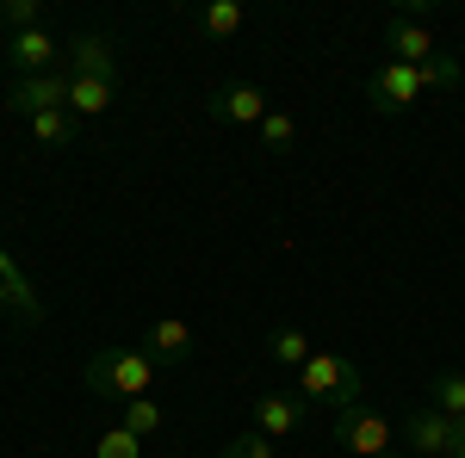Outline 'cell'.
Listing matches in <instances>:
<instances>
[{
	"label": "cell",
	"mask_w": 465,
	"mask_h": 458,
	"mask_svg": "<svg viewBox=\"0 0 465 458\" xmlns=\"http://www.w3.org/2000/svg\"><path fill=\"white\" fill-rule=\"evenodd\" d=\"M155 378H162V365H155L143 347H100L87 365H81V385L94 390V396H112V403L149 396Z\"/></svg>",
	"instance_id": "1"
},
{
	"label": "cell",
	"mask_w": 465,
	"mask_h": 458,
	"mask_svg": "<svg viewBox=\"0 0 465 458\" xmlns=\"http://www.w3.org/2000/svg\"><path fill=\"white\" fill-rule=\"evenodd\" d=\"M298 396L304 403H322L329 415H341V409L366 403V378H360V365L348 353H311L298 365Z\"/></svg>",
	"instance_id": "2"
},
{
	"label": "cell",
	"mask_w": 465,
	"mask_h": 458,
	"mask_svg": "<svg viewBox=\"0 0 465 458\" xmlns=\"http://www.w3.org/2000/svg\"><path fill=\"white\" fill-rule=\"evenodd\" d=\"M329 440H335L348 458H397V427H391V415H379V409H366V403L341 409V415L329 422Z\"/></svg>",
	"instance_id": "3"
},
{
	"label": "cell",
	"mask_w": 465,
	"mask_h": 458,
	"mask_svg": "<svg viewBox=\"0 0 465 458\" xmlns=\"http://www.w3.org/2000/svg\"><path fill=\"white\" fill-rule=\"evenodd\" d=\"M56 106H69V69L25 74V81H13V87H6V112H13V118H25V124H32L37 112H56Z\"/></svg>",
	"instance_id": "4"
},
{
	"label": "cell",
	"mask_w": 465,
	"mask_h": 458,
	"mask_svg": "<svg viewBox=\"0 0 465 458\" xmlns=\"http://www.w3.org/2000/svg\"><path fill=\"white\" fill-rule=\"evenodd\" d=\"M304 427H311V403H304L298 390H267V396H254V434L292 440V434H304Z\"/></svg>",
	"instance_id": "5"
},
{
	"label": "cell",
	"mask_w": 465,
	"mask_h": 458,
	"mask_svg": "<svg viewBox=\"0 0 465 458\" xmlns=\"http://www.w3.org/2000/svg\"><path fill=\"white\" fill-rule=\"evenodd\" d=\"M385 50H391V63H410V69H422L434 50V32H429V19H416V13H403L397 6L391 13V25H385Z\"/></svg>",
	"instance_id": "6"
},
{
	"label": "cell",
	"mask_w": 465,
	"mask_h": 458,
	"mask_svg": "<svg viewBox=\"0 0 465 458\" xmlns=\"http://www.w3.org/2000/svg\"><path fill=\"white\" fill-rule=\"evenodd\" d=\"M416 100H422V69H410V63H385V69L372 74V112H379V118L410 112Z\"/></svg>",
	"instance_id": "7"
},
{
	"label": "cell",
	"mask_w": 465,
	"mask_h": 458,
	"mask_svg": "<svg viewBox=\"0 0 465 458\" xmlns=\"http://www.w3.org/2000/svg\"><path fill=\"white\" fill-rule=\"evenodd\" d=\"M56 56H63V44L44 32H13L6 37V69H13V81H25V74H50L56 69Z\"/></svg>",
	"instance_id": "8"
},
{
	"label": "cell",
	"mask_w": 465,
	"mask_h": 458,
	"mask_svg": "<svg viewBox=\"0 0 465 458\" xmlns=\"http://www.w3.org/2000/svg\"><path fill=\"white\" fill-rule=\"evenodd\" d=\"M137 347H143L149 359L162 365V372H168V365H186V359H193V322H180V317H155V322L143 328V341H137Z\"/></svg>",
	"instance_id": "9"
},
{
	"label": "cell",
	"mask_w": 465,
	"mask_h": 458,
	"mask_svg": "<svg viewBox=\"0 0 465 458\" xmlns=\"http://www.w3.org/2000/svg\"><path fill=\"white\" fill-rule=\"evenodd\" d=\"M403 446L416 458H447V446H453V422L434 409V403H422L410 422H403Z\"/></svg>",
	"instance_id": "10"
},
{
	"label": "cell",
	"mask_w": 465,
	"mask_h": 458,
	"mask_svg": "<svg viewBox=\"0 0 465 458\" xmlns=\"http://www.w3.org/2000/svg\"><path fill=\"white\" fill-rule=\"evenodd\" d=\"M267 93L254 87V81H236V87H223V93H212V118L217 124H261L267 118Z\"/></svg>",
	"instance_id": "11"
},
{
	"label": "cell",
	"mask_w": 465,
	"mask_h": 458,
	"mask_svg": "<svg viewBox=\"0 0 465 458\" xmlns=\"http://www.w3.org/2000/svg\"><path fill=\"white\" fill-rule=\"evenodd\" d=\"M69 74H94V81H118V50H112V37L87 32L69 44Z\"/></svg>",
	"instance_id": "12"
},
{
	"label": "cell",
	"mask_w": 465,
	"mask_h": 458,
	"mask_svg": "<svg viewBox=\"0 0 465 458\" xmlns=\"http://www.w3.org/2000/svg\"><path fill=\"white\" fill-rule=\"evenodd\" d=\"M118 427H131V434L149 446V440L168 434V409H162L155 396H131V403H118Z\"/></svg>",
	"instance_id": "13"
},
{
	"label": "cell",
	"mask_w": 465,
	"mask_h": 458,
	"mask_svg": "<svg viewBox=\"0 0 465 458\" xmlns=\"http://www.w3.org/2000/svg\"><path fill=\"white\" fill-rule=\"evenodd\" d=\"M118 100V81H94V74H69V112L74 118H100Z\"/></svg>",
	"instance_id": "14"
},
{
	"label": "cell",
	"mask_w": 465,
	"mask_h": 458,
	"mask_svg": "<svg viewBox=\"0 0 465 458\" xmlns=\"http://www.w3.org/2000/svg\"><path fill=\"white\" fill-rule=\"evenodd\" d=\"M311 353H317V341H311L304 328H280V335L267 341V359H273V365H286V372H298Z\"/></svg>",
	"instance_id": "15"
},
{
	"label": "cell",
	"mask_w": 465,
	"mask_h": 458,
	"mask_svg": "<svg viewBox=\"0 0 465 458\" xmlns=\"http://www.w3.org/2000/svg\"><path fill=\"white\" fill-rule=\"evenodd\" d=\"M74 124H81V118H74L69 106L37 112V118H32V137L44 142V149H69V142H74Z\"/></svg>",
	"instance_id": "16"
},
{
	"label": "cell",
	"mask_w": 465,
	"mask_h": 458,
	"mask_svg": "<svg viewBox=\"0 0 465 458\" xmlns=\"http://www.w3.org/2000/svg\"><path fill=\"white\" fill-rule=\"evenodd\" d=\"M199 32L205 37H236L242 32V0H212V6H199Z\"/></svg>",
	"instance_id": "17"
},
{
	"label": "cell",
	"mask_w": 465,
	"mask_h": 458,
	"mask_svg": "<svg viewBox=\"0 0 465 458\" xmlns=\"http://www.w3.org/2000/svg\"><path fill=\"white\" fill-rule=\"evenodd\" d=\"M429 403L447 415V422H460L465 415V372H440V378L429 385Z\"/></svg>",
	"instance_id": "18"
},
{
	"label": "cell",
	"mask_w": 465,
	"mask_h": 458,
	"mask_svg": "<svg viewBox=\"0 0 465 458\" xmlns=\"http://www.w3.org/2000/svg\"><path fill=\"white\" fill-rule=\"evenodd\" d=\"M254 131H261V142H267L273 155H292V149H298V118H292V112H267Z\"/></svg>",
	"instance_id": "19"
},
{
	"label": "cell",
	"mask_w": 465,
	"mask_h": 458,
	"mask_svg": "<svg viewBox=\"0 0 465 458\" xmlns=\"http://www.w3.org/2000/svg\"><path fill=\"white\" fill-rule=\"evenodd\" d=\"M0 25L6 32H37L44 25V0H0Z\"/></svg>",
	"instance_id": "20"
},
{
	"label": "cell",
	"mask_w": 465,
	"mask_h": 458,
	"mask_svg": "<svg viewBox=\"0 0 465 458\" xmlns=\"http://www.w3.org/2000/svg\"><path fill=\"white\" fill-rule=\"evenodd\" d=\"M94 458H143V440H137L131 427H106V434L94 440Z\"/></svg>",
	"instance_id": "21"
},
{
	"label": "cell",
	"mask_w": 465,
	"mask_h": 458,
	"mask_svg": "<svg viewBox=\"0 0 465 458\" xmlns=\"http://www.w3.org/2000/svg\"><path fill=\"white\" fill-rule=\"evenodd\" d=\"M453 81H460V56L434 50L429 63H422V93H440V87H453Z\"/></svg>",
	"instance_id": "22"
},
{
	"label": "cell",
	"mask_w": 465,
	"mask_h": 458,
	"mask_svg": "<svg viewBox=\"0 0 465 458\" xmlns=\"http://www.w3.org/2000/svg\"><path fill=\"white\" fill-rule=\"evenodd\" d=\"M217 458H273V440L249 427V434H236L230 446H217Z\"/></svg>",
	"instance_id": "23"
},
{
	"label": "cell",
	"mask_w": 465,
	"mask_h": 458,
	"mask_svg": "<svg viewBox=\"0 0 465 458\" xmlns=\"http://www.w3.org/2000/svg\"><path fill=\"white\" fill-rule=\"evenodd\" d=\"M447 458H465V415L453 422V446H447Z\"/></svg>",
	"instance_id": "24"
},
{
	"label": "cell",
	"mask_w": 465,
	"mask_h": 458,
	"mask_svg": "<svg viewBox=\"0 0 465 458\" xmlns=\"http://www.w3.org/2000/svg\"><path fill=\"white\" fill-rule=\"evenodd\" d=\"M168 458H180V453H168Z\"/></svg>",
	"instance_id": "25"
}]
</instances>
